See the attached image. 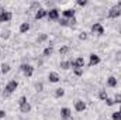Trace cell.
Returning <instances> with one entry per match:
<instances>
[{
  "label": "cell",
  "mask_w": 121,
  "mask_h": 120,
  "mask_svg": "<svg viewBox=\"0 0 121 120\" xmlns=\"http://www.w3.org/2000/svg\"><path fill=\"white\" fill-rule=\"evenodd\" d=\"M59 68H62L63 71L70 69V61H60L59 62Z\"/></svg>",
  "instance_id": "obj_20"
},
{
  "label": "cell",
  "mask_w": 121,
  "mask_h": 120,
  "mask_svg": "<svg viewBox=\"0 0 121 120\" xmlns=\"http://www.w3.org/2000/svg\"><path fill=\"white\" fill-rule=\"evenodd\" d=\"M48 81L51 82V83H58L60 81V76L58 72H55V71H52V72H49L48 74Z\"/></svg>",
  "instance_id": "obj_9"
},
{
  "label": "cell",
  "mask_w": 121,
  "mask_h": 120,
  "mask_svg": "<svg viewBox=\"0 0 121 120\" xmlns=\"http://www.w3.org/2000/svg\"><path fill=\"white\" fill-rule=\"evenodd\" d=\"M100 57L97 54H90L89 55V66H94V65H99L100 64Z\"/></svg>",
  "instance_id": "obj_11"
},
{
  "label": "cell",
  "mask_w": 121,
  "mask_h": 120,
  "mask_svg": "<svg viewBox=\"0 0 121 120\" xmlns=\"http://www.w3.org/2000/svg\"><path fill=\"white\" fill-rule=\"evenodd\" d=\"M59 16H60V10L59 9H56V7H52V9L48 10V16H47V18L51 20V21H56V20H59Z\"/></svg>",
  "instance_id": "obj_4"
},
{
  "label": "cell",
  "mask_w": 121,
  "mask_h": 120,
  "mask_svg": "<svg viewBox=\"0 0 121 120\" xmlns=\"http://www.w3.org/2000/svg\"><path fill=\"white\" fill-rule=\"evenodd\" d=\"M75 65H76V68H83V66H85V60H83V57H78V58L75 60Z\"/></svg>",
  "instance_id": "obj_21"
},
{
  "label": "cell",
  "mask_w": 121,
  "mask_h": 120,
  "mask_svg": "<svg viewBox=\"0 0 121 120\" xmlns=\"http://www.w3.org/2000/svg\"><path fill=\"white\" fill-rule=\"evenodd\" d=\"M52 54H54V45H48V47H45L44 51H42V55H44L45 58H49Z\"/></svg>",
  "instance_id": "obj_14"
},
{
  "label": "cell",
  "mask_w": 121,
  "mask_h": 120,
  "mask_svg": "<svg viewBox=\"0 0 121 120\" xmlns=\"http://www.w3.org/2000/svg\"><path fill=\"white\" fill-rule=\"evenodd\" d=\"M18 69L24 74V76H26V78H31V76L34 75V66L30 65V64H21Z\"/></svg>",
  "instance_id": "obj_3"
},
{
  "label": "cell",
  "mask_w": 121,
  "mask_h": 120,
  "mask_svg": "<svg viewBox=\"0 0 121 120\" xmlns=\"http://www.w3.org/2000/svg\"><path fill=\"white\" fill-rule=\"evenodd\" d=\"M47 40H48V35H47V34H39L38 38H37L38 44H41V42H44V41H47Z\"/></svg>",
  "instance_id": "obj_24"
},
{
  "label": "cell",
  "mask_w": 121,
  "mask_h": 120,
  "mask_svg": "<svg viewBox=\"0 0 121 120\" xmlns=\"http://www.w3.org/2000/svg\"><path fill=\"white\" fill-rule=\"evenodd\" d=\"M11 18H13V13L9 11V10H4V11L0 14V23H9Z\"/></svg>",
  "instance_id": "obj_8"
},
{
  "label": "cell",
  "mask_w": 121,
  "mask_h": 120,
  "mask_svg": "<svg viewBox=\"0 0 121 120\" xmlns=\"http://www.w3.org/2000/svg\"><path fill=\"white\" fill-rule=\"evenodd\" d=\"M75 110H76V112H79V113L85 112V110H86V102H83L82 99L75 100Z\"/></svg>",
  "instance_id": "obj_7"
},
{
  "label": "cell",
  "mask_w": 121,
  "mask_h": 120,
  "mask_svg": "<svg viewBox=\"0 0 121 120\" xmlns=\"http://www.w3.org/2000/svg\"><path fill=\"white\" fill-rule=\"evenodd\" d=\"M104 102H106V105H107L108 107H111V106H114V105H116V103H114V99H111V97H107Z\"/></svg>",
  "instance_id": "obj_31"
},
{
  "label": "cell",
  "mask_w": 121,
  "mask_h": 120,
  "mask_svg": "<svg viewBox=\"0 0 121 120\" xmlns=\"http://www.w3.org/2000/svg\"><path fill=\"white\" fill-rule=\"evenodd\" d=\"M118 112H120V113H121V106H120V109H118Z\"/></svg>",
  "instance_id": "obj_39"
},
{
  "label": "cell",
  "mask_w": 121,
  "mask_h": 120,
  "mask_svg": "<svg viewBox=\"0 0 121 120\" xmlns=\"http://www.w3.org/2000/svg\"><path fill=\"white\" fill-rule=\"evenodd\" d=\"M4 116H6V112L0 109V120H1V119H4Z\"/></svg>",
  "instance_id": "obj_35"
},
{
  "label": "cell",
  "mask_w": 121,
  "mask_h": 120,
  "mask_svg": "<svg viewBox=\"0 0 121 120\" xmlns=\"http://www.w3.org/2000/svg\"><path fill=\"white\" fill-rule=\"evenodd\" d=\"M111 119L113 120H121V113L117 110V112H114L113 115H111Z\"/></svg>",
  "instance_id": "obj_30"
},
{
  "label": "cell",
  "mask_w": 121,
  "mask_h": 120,
  "mask_svg": "<svg viewBox=\"0 0 121 120\" xmlns=\"http://www.w3.org/2000/svg\"><path fill=\"white\" fill-rule=\"evenodd\" d=\"M18 107H20V112L24 113V115H27V113L31 112V105H30V102L27 100L26 96H21L18 99Z\"/></svg>",
  "instance_id": "obj_2"
},
{
  "label": "cell",
  "mask_w": 121,
  "mask_h": 120,
  "mask_svg": "<svg viewBox=\"0 0 121 120\" xmlns=\"http://www.w3.org/2000/svg\"><path fill=\"white\" fill-rule=\"evenodd\" d=\"M39 9H41V3H39V1H32V3H31L30 11H35V13H37Z\"/></svg>",
  "instance_id": "obj_18"
},
{
  "label": "cell",
  "mask_w": 121,
  "mask_h": 120,
  "mask_svg": "<svg viewBox=\"0 0 121 120\" xmlns=\"http://www.w3.org/2000/svg\"><path fill=\"white\" fill-rule=\"evenodd\" d=\"M78 23V20H76V17H72L70 20H69V26H75Z\"/></svg>",
  "instance_id": "obj_34"
},
{
  "label": "cell",
  "mask_w": 121,
  "mask_h": 120,
  "mask_svg": "<svg viewBox=\"0 0 121 120\" xmlns=\"http://www.w3.org/2000/svg\"><path fill=\"white\" fill-rule=\"evenodd\" d=\"M68 116H72V110L69 107H62L60 109V117H68Z\"/></svg>",
  "instance_id": "obj_17"
},
{
  "label": "cell",
  "mask_w": 121,
  "mask_h": 120,
  "mask_svg": "<svg viewBox=\"0 0 121 120\" xmlns=\"http://www.w3.org/2000/svg\"><path fill=\"white\" fill-rule=\"evenodd\" d=\"M47 16H48V10H47V9H44V7H41V9L35 13V16H34V17H35V20H42V18H45Z\"/></svg>",
  "instance_id": "obj_12"
},
{
  "label": "cell",
  "mask_w": 121,
  "mask_h": 120,
  "mask_svg": "<svg viewBox=\"0 0 121 120\" xmlns=\"http://www.w3.org/2000/svg\"><path fill=\"white\" fill-rule=\"evenodd\" d=\"M62 120H75L73 119V116H68V117H60Z\"/></svg>",
  "instance_id": "obj_36"
},
{
  "label": "cell",
  "mask_w": 121,
  "mask_h": 120,
  "mask_svg": "<svg viewBox=\"0 0 121 120\" xmlns=\"http://www.w3.org/2000/svg\"><path fill=\"white\" fill-rule=\"evenodd\" d=\"M75 14H76V10H75V9H65V10H62V16H63V18L70 20L72 17H75Z\"/></svg>",
  "instance_id": "obj_10"
},
{
  "label": "cell",
  "mask_w": 121,
  "mask_h": 120,
  "mask_svg": "<svg viewBox=\"0 0 121 120\" xmlns=\"http://www.w3.org/2000/svg\"><path fill=\"white\" fill-rule=\"evenodd\" d=\"M30 28H31V24L28 23V21H24V23H21V24H20L18 31H20L21 34H27V32L30 31Z\"/></svg>",
  "instance_id": "obj_13"
},
{
  "label": "cell",
  "mask_w": 121,
  "mask_h": 120,
  "mask_svg": "<svg viewBox=\"0 0 121 120\" xmlns=\"http://www.w3.org/2000/svg\"><path fill=\"white\" fill-rule=\"evenodd\" d=\"M54 96H55L56 99L63 97V96H65V89H63V88H58V89H55V92H54Z\"/></svg>",
  "instance_id": "obj_19"
},
{
  "label": "cell",
  "mask_w": 121,
  "mask_h": 120,
  "mask_svg": "<svg viewBox=\"0 0 121 120\" xmlns=\"http://www.w3.org/2000/svg\"><path fill=\"white\" fill-rule=\"evenodd\" d=\"M117 83H118V81H117V78H116V76H113V75H111V76H108V78H107V86H108V88H116V86H117Z\"/></svg>",
  "instance_id": "obj_15"
},
{
  "label": "cell",
  "mask_w": 121,
  "mask_h": 120,
  "mask_svg": "<svg viewBox=\"0 0 121 120\" xmlns=\"http://www.w3.org/2000/svg\"><path fill=\"white\" fill-rule=\"evenodd\" d=\"M17 88H18V82L17 81H14V79H11V81H9L7 83H6V86H4V96L6 97H9L11 93H14L16 90H17Z\"/></svg>",
  "instance_id": "obj_1"
},
{
  "label": "cell",
  "mask_w": 121,
  "mask_h": 120,
  "mask_svg": "<svg viewBox=\"0 0 121 120\" xmlns=\"http://www.w3.org/2000/svg\"><path fill=\"white\" fill-rule=\"evenodd\" d=\"M73 75L75 76H82L83 75V68H75L73 69Z\"/></svg>",
  "instance_id": "obj_25"
},
{
  "label": "cell",
  "mask_w": 121,
  "mask_h": 120,
  "mask_svg": "<svg viewBox=\"0 0 121 120\" xmlns=\"http://www.w3.org/2000/svg\"><path fill=\"white\" fill-rule=\"evenodd\" d=\"M59 24L62 26V27H68V26H69V20L62 17V18H59Z\"/></svg>",
  "instance_id": "obj_28"
},
{
  "label": "cell",
  "mask_w": 121,
  "mask_h": 120,
  "mask_svg": "<svg viewBox=\"0 0 121 120\" xmlns=\"http://www.w3.org/2000/svg\"><path fill=\"white\" fill-rule=\"evenodd\" d=\"M4 10H6V9H4V7H3V6H0V14H1V13H3V11H4Z\"/></svg>",
  "instance_id": "obj_38"
},
{
  "label": "cell",
  "mask_w": 121,
  "mask_h": 120,
  "mask_svg": "<svg viewBox=\"0 0 121 120\" xmlns=\"http://www.w3.org/2000/svg\"><path fill=\"white\" fill-rule=\"evenodd\" d=\"M0 71H1V74H3V75H7V74L11 71V66H10V64H7V62H3V64L0 65Z\"/></svg>",
  "instance_id": "obj_16"
},
{
  "label": "cell",
  "mask_w": 121,
  "mask_h": 120,
  "mask_svg": "<svg viewBox=\"0 0 121 120\" xmlns=\"http://www.w3.org/2000/svg\"><path fill=\"white\" fill-rule=\"evenodd\" d=\"M69 52V47L68 45H62L59 48V55H66Z\"/></svg>",
  "instance_id": "obj_23"
},
{
  "label": "cell",
  "mask_w": 121,
  "mask_h": 120,
  "mask_svg": "<svg viewBox=\"0 0 121 120\" xmlns=\"http://www.w3.org/2000/svg\"><path fill=\"white\" fill-rule=\"evenodd\" d=\"M90 31L93 34H97V35H104V32H106L104 27H103L100 23H93L91 27H90Z\"/></svg>",
  "instance_id": "obj_5"
},
{
  "label": "cell",
  "mask_w": 121,
  "mask_h": 120,
  "mask_svg": "<svg viewBox=\"0 0 121 120\" xmlns=\"http://www.w3.org/2000/svg\"><path fill=\"white\" fill-rule=\"evenodd\" d=\"M76 4H78L79 7H86V6L89 4V1H87V0H76Z\"/></svg>",
  "instance_id": "obj_26"
},
{
  "label": "cell",
  "mask_w": 121,
  "mask_h": 120,
  "mask_svg": "<svg viewBox=\"0 0 121 120\" xmlns=\"http://www.w3.org/2000/svg\"><path fill=\"white\" fill-rule=\"evenodd\" d=\"M116 6H117L118 9H121V0H120V1H117V4H116Z\"/></svg>",
  "instance_id": "obj_37"
},
{
  "label": "cell",
  "mask_w": 121,
  "mask_h": 120,
  "mask_svg": "<svg viewBox=\"0 0 121 120\" xmlns=\"http://www.w3.org/2000/svg\"><path fill=\"white\" fill-rule=\"evenodd\" d=\"M87 37H89V34H87L86 31H82V32L79 34V40H82V41H86Z\"/></svg>",
  "instance_id": "obj_29"
},
{
  "label": "cell",
  "mask_w": 121,
  "mask_h": 120,
  "mask_svg": "<svg viewBox=\"0 0 121 120\" xmlns=\"http://www.w3.org/2000/svg\"><path fill=\"white\" fill-rule=\"evenodd\" d=\"M0 35H1V32H0Z\"/></svg>",
  "instance_id": "obj_40"
},
{
  "label": "cell",
  "mask_w": 121,
  "mask_h": 120,
  "mask_svg": "<svg viewBox=\"0 0 121 120\" xmlns=\"http://www.w3.org/2000/svg\"><path fill=\"white\" fill-rule=\"evenodd\" d=\"M0 37H1V38H3V40H7V38H9V37H10V31H3V32H1V35H0Z\"/></svg>",
  "instance_id": "obj_33"
},
{
  "label": "cell",
  "mask_w": 121,
  "mask_h": 120,
  "mask_svg": "<svg viewBox=\"0 0 121 120\" xmlns=\"http://www.w3.org/2000/svg\"><path fill=\"white\" fill-rule=\"evenodd\" d=\"M107 16H108V18H118V17L121 16V9H118V7L114 4L113 7H110V9H108Z\"/></svg>",
  "instance_id": "obj_6"
},
{
  "label": "cell",
  "mask_w": 121,
  "mask_h": 120,
  "mask_svg": "<svg viewBox=\"0 0 121 120\" xmlns=\"http://www.w3.org/2000/svg\"><path fill=\"white\" fill-rule=\"evenodd\" d=\"M42 89H44L42 82H37V83H35V90H37V92H42Z\"/></svg>",
  "instance_id": "obj_32"
},
{
  "label": "cell",
  "mask_w": 121,
  "mask_h": 120,
  "mask_svg": "<svg viewBox=\"0 0 121 120\" xmlns=\"http://www.w3.org/2000/svg\"><path fill=\"white\" fill-rule=\"evenodd\" d=\"M113 99H114V103L116 105H121V93H116Z\"/></svg>",
  "instance_id": "obj_27"
},
{
  "label": "cell",
  "mask_w": 121,
  "mask_h": 120,
  "mask_svg": "<svg viewBox=\"0 0 121 120\" xmlns=\"http://www.w3.org/2000/svg\"><path fill=\"white\" fill-rule=\"evenodd\" d=\"M107 97H108L107 90H106V89H100V90H99V99H100V100H106Z\"/></svg>",
  "instance_id": "obj_22"
}]
</instances>
